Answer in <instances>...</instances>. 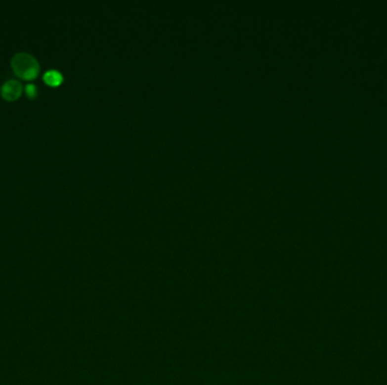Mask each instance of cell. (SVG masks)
<instances>
[{"instance_id": "6da1fadb", "label": "cell", "mask_w": 387, "mask_h": 385, "mask_svg": "<svg viewBox=\"0 0 387 385\" xmlns=\"http://www.w3.org/2000/svg\"><path fill=\"white\" fill-rule=\"evenodd\" d=\"M11 68L19 78L24 80H32L40 73V65L37 59L25 52L15 54L11 59Z\"/></svg>"}, {"instance_id": "7a4b0ae2", "label": "cell", "mask_w": 387, "mask_h": 385, "mask_svg": "<svg viewBox=\"0 0 387 385\" xmlns=\"http://www.w3.org/2000/svg\"><path fill=\"white\" fill-rule=\"evenodd\" d=\"M0 92H1V96L6 101L13 102V101H16L18 97L21 96V94L23 92V87L21 82L11 79L6 81L5 84L1 86Z\"/></svg>"}, {"instance_id": "3957f363", "label": "cell", "mask_w": 387, "mask_h": 385, "mask_svg": "<svg viewBox=\"0 0 387 385\" xmlns=\"http://www.w3.org/2000/svg\"><path fill=\"white\" fill-rule=\"evenodd\" d=\"M43 80L45 81L46 85L52 86V87H56V86H59L62 80H64V77L62 75L58 72V70H48L43 76Z\"/></svg>"}, {"instance_id": "277c9868", "label": "cell", "mask_w": 387, "mask_h": 385, "mask_svg": "<svg viewBox=\"0 0 387 385\" xmlns=\"http://www.w3.org/2000/svg\"><path fill=\"white\" fill-rule=\"evenodd\" d=\"M25 92L30 99H34V97L38 95V88H37V86L33 85V84L27 85L26 88H25Z\"/></svg>"}]
</instances>
